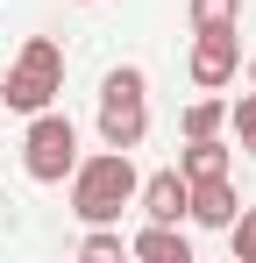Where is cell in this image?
<instances>
[{"label":"cell","mask_w":256,"mask_h":263,"mask_svg":"<svg viewBox=\"0 0 256 263\" xmlns=\"http://www.w3.org/2000/svg\"><path fill=\"white\" fill-rule=\"evenodd\" d=\"M71 214L79 220H121V206H135V185L142 171L128 164V149H93L71 164Z\"/></svg>","instance_id":"6da1fadb"},{"label":"cell","mask_w":256,"mask_h":263,"mask_svg":"<svg viewBox=\"0 0 256 263\" xmlns=\"http://www.w3.org/2000/svg\"><path fill=\"white\" fill-rule=\"evenodd\" d=\"M57 92H64V50L50 36H29L14 50L7 79H0V107L7 114H43V107H57Z\"/></svg>","instance_id":"7a4b0ae2"},{"label":"cell","mask_w":256,"mask_h":263,"mask_svg":"<svg viewBox=\"0 0 256 263\" xmlns=\"http://www.w3.org/2000/svg\"><path fill=\"white\" fill-rule=\"evenodd\" d=\"M100 142L107 149H135L142 128H150V79H142V64H114L107 79H100Z\"/></svg>","instance_id":"3957f363"},{"label":"cell","mask_w":256,"mask_h":263,"mask_svg":"<svg viewBox=\"0 0 256 263\" xmlns=\"http://www.w3.org/2000/svg\"><path fill=\"white\" fill-rule=\"evenodd\" d=\"M71 164H79V121L57 114V107L29 114V128H22V171L36 178V185H64Z\"/></svg>","instance_id":"277c9868"},{"label":"cell","mask_w":256,"mask_h":263,"mask_svg":"<svg viewBox=\"0 0 256 263\" xmlns=\"http://www.w3.org/2000/svg\"><path fill=\"white\" fill-rule=\"evenodd\" d=\"M185 71H192L199 92L235 86V71H242V29H192V57H185Z\"/></svg>","instance_id":"5b68a950"},{"label":"cell","mask_w":256,"mask_h":263,"mask_svg":"<svg viewBox=\"0 0 256 263\" xmlns=\"http://www.w3.org/2000/svg\"><path fill=\"white\" fill-rule=\"evenodd\" d=\"M185 199H192V178L185 171H150L142 185H135L142 220H185Z\"/></svg>","instance_id":"8992f818"},{"label":"cell","mask_w":256,"mask_h":263,"mask_svg":"<svg viewBox=\"0 0 256 263\" xmlns=\"http://www.w3.org/2000/svg\"><path fill=\"white\" fill-rule=\"evenodd\" d=\"M128 256H142V263H192V235L178 220H142L128 235Z\"/></svg>","instance_id":"52a82bcc"},{"label":"cell","mask_w":256,"mask_h":263,"mask_svg":"<svg viewBox=\"0 0 256 263\" xmlns=\"http://www.w3.org/2000/svg\"><path fill=\"white\" fill-rule=\"evenodd\" d=\"M242 206V192H235V178H192V199H185V220H199V228H228Z\"/></svg>","instance_id":"ba28073f"},{"label":"cell","mask_w":256,"mask_h":263,"mask_svg":"<svg viewBox=\"0 0 256 263\" xmlns=\"http://www.w3.org/2000/svg\"><path fill=\"white\" fill-rule=\"evenodd\" d=\"M178 171H185V178H221V171H235V157H228V142H221V135H185Z\"/></svg>","instance_id":"9c48e42d"},{"label":"cell","mask_w":256,"mask_h":263,"mask_svg":"<svg viewBox=\"0 0 256 263\" xmlns=\"http://www.w3.org/2000/svg\"><path fill=\"white\" fill-rule=\"evenodd\" d=\"M79 256H85V263H114V256H128V235L114 228V220H85Z\"/></svg>","instance_id":"30bf717a"},{"label":"cell","mask_w":256,"mask_h":263,"mask_svg":"<svg viewBox=\"0 0 256 263\" xmlns=\"http://www.w3.org/2000/svg\"><path fill=\"white\" fill-rule=\"evenodd\" d=\"M178 128H185V135H221V128H228V100H221V92H199V100L178 114Z\"/></svg>","instance_id":"8fae6325"},{"label":"cell","mask_w":256,"mask_h":263,"mask_svg":"<svg viewBox=\"0 0 256 263\" xmlns=\"http://www.w3.org/2000/svg\"><path fill=\"white\" fill-rule=\"evenodd\" d=\"M192 29H242V0H185Z\"/></svg>","instance_id":"7c38bea8"},{"label":"cell","mask_w":256,"mask_h":263,"mask_svg":"<svg viewBox=\"0 0 256 263\" xmlns=\"http://www.w3.org/2000/svg\"><path fill=\"white\" fill-rule=\"evenodd\" d=\"M228 242H235V263H256V206H235Z\"/></svg>","instance_id":"4fadbf2b"},{"label":"cell","mask_w":256,"mask_h":263,"mask_svg":"<svg viewBox=\"0 0 256 263\" xmlns=\"http://www.w3.org/2000/svg\"><path fill=\"white\" fill-rule=\"evenodd\" d=\"M228 121H235V142H242V149L256 157V92H242V100L228 107Z\"/></svg>","instance_id":"5bb4252c"},{"label":"cell","mask_w":256,"mask_h":263,"mask_svg":"<svg viewBox=\"0 0 256 263\" xmlns=\"http://www.w3.org/2000/svg\"><path fill=\"white\" fill-rule=\"evenodd\" d=\"M242 71H249V86H256V57H249V50H242Z\"/></svg>","instance_id":"9a60e30c"}]
</instances>
